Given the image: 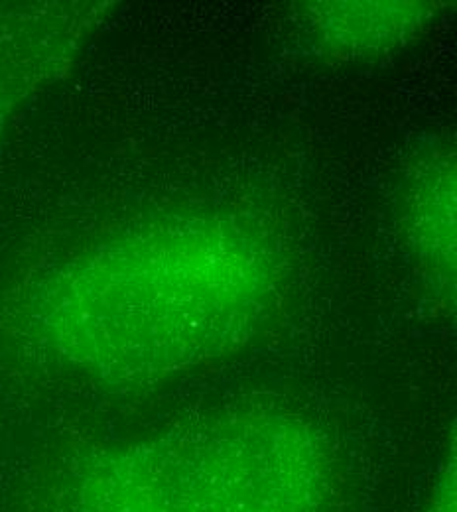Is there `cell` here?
I'll return each instance as SVG.
<instances>
[{
  "instance_id": "obj_3",
  "label": "cell",
  "mask_w": 457,
  "mask_h": 512,
  "mask_svg": "<svg viewBox=\"0 0 457 512\" xmlns=\"http://www.w3.org/2000/svg\"><path fill=\"white\" fill-rule=\"evenodd\" d=\"M318 10L324 18L314 22L316 38L333 46L335 52L355 56L389 50L412 38L426 24L430 10L418 4H333Z\"/></svg>"
},
{
  "instance_id": "obj_4",
  "label": "cell",
  "mask_w": 457,
  "mask_h": 512,
  "mask_svg": "<svg viewBox=\"0 0 457 512\" xmlns=\"http://www.w3.org/2000/svg\"><path fill=\"white\" fill-rule=\"evenodd\" d=\"M452 168L444 166H428V174H424V188H416L414 197L420 199L412 205V215L420 217V241L422 247H440V255L450 266L454 264V178H450Z\"/></svg>"
},
{
  "instance_id": "obj_1",
  "label": "cell",
  "mask_w": 457,
  "mask_h": 512,
  "mask_svg": "<svg viewBox=\"0 0 457 512\" xmlns=\"http://www.w3.org/2000/svg\"><path fill=\"white\" fill-rule=\"evenodd\" d=\"M274 298L276 268L257 239L231 223L174 219L71 262L30 310L38 335L69 363L142 383L237 349Z\"/></svg>"
},
{
  "instance_id": "obj_2",
  "label": "cell",
  "mask_w": 457,
  "mask_h": 512,
  "mask_svg": "<svg viewBox=\"0 0 457 512\" xmlns=\"http://www.w3.org/2000/svg\"><path fill=\"white\" fill-rule=\"evenodd\" d=\"M329 495L320 440L280 416L107 449L66 481L69 512H326Z\"/></svg>"
},
{
  "instance_id": "obj_5",
  "label": "cell",
  "mask_w": 457,
  "mask_h": 512,
  "mask_svg": "<svg viewBox=\"0 0 457 512\" xmlns=\"http://www.w3.org/2000/svg\"><path fill=\"white\" fill-rule=\"evenodd\" d=\"M424 512H456V467L454 461L438 477Z\"/></svg>"
}]
</instances>
